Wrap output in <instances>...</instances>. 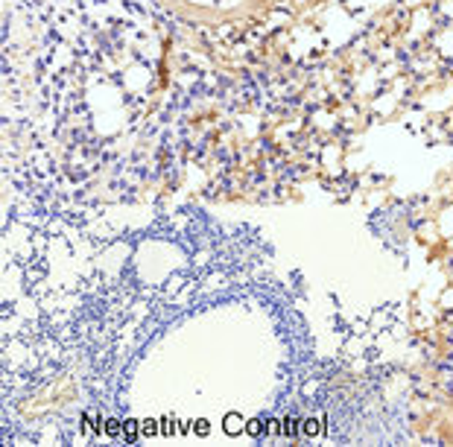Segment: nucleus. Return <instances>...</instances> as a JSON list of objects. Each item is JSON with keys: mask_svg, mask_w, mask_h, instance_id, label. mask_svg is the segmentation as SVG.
I'll list each match as a JSON object with an SVG mask.
<instances>
[{"mask_svg": "<svg viewBox=\"0 0 453 447\" xmlns=\"http://www.w3.org/2000/svg\"><path fill=\"white\" fill-rule=\"evenodd\" d=\"M223 430H226V436H240L246 430V418L240 412H228L226 421H223Z\"/></svg>", "mask_w": 453, "mask_h": 447, "instance_id": "nucleus-1", "label": "nucleus"}, {"mask_svg": "<svg viewBox=\"0 0 453 447\" xmlns=\"http://www.w3.org/2000/svg\"><path fill=\"white\" fill-rule=\"evenodd\" d=\"M322 421L324 418H307V421H301V436H307V439H310V436H319V433L324 430Z\"/></svg>", "mask_w": 453, "mask_h": 447, "instance_id": "nucleus-2", "label": "nucleus"}, {"mask_svg": "<svg viewBox=\"0 0 453 447\" xmlns=\"http://www.w3.org/2000/svg\"><path fill=\"white\" fill-rule=\"evenodd\" d=\"M137 439H140V424L137 421H123V442L135 445Z\"/></svg>", "mask_w": 453, "mask_h": 447, "instance_id": "nucleus-3", "label": "nucleus"}, {"mask_svg": "<svg viewBox=\"0 0 453 447\" xmlns=\"http://www.w3.org/2000/svg\"><path fill=\"white\" fill-rule=\"evenodd\" d=\"M102 430H105L108 439H120V436H123V421H117V418H105Z\"/></svg>", "mask_w": 453, "mask_h": 447, "instance_id": "nucleus-4", "label": "nucleus"}, {"mask_svg": "<svg viewBox=\"0 0 453 447\" xmlns=\"http://www.w3.org/2000/svg\"><path fill=\"white\" fill-rule=\"evenodd\" d=\"M298 433H301V418H284V436L298 439Z\"/></svg>", "mask_w": 453, "mask_h": 447, "instance_id": "nucleus-5", "label": "nucleus"}, {"mask_svg": "<svg viewBox=\"0 0 453 447\" xmlns=\"http://www.w3.org/2000/svg\"><path fill=\"white\" fill-rule=\"evenodd\" d=\"M246 433H249L252 439H260V436H266V421H260V418L249 421V424H246Z\"/></svg>", "mask_w": 453, "mask_h": 447, "instance_id": "nucleus-6", "label": "nucleus"}, {"mask_svg": "<svg viewBox=\"0 0 453 447\" xmlns=\"http://www.w3.org/2000/svg\"><path fill=\"white\" fill-rule=\"evenodd\" d=\"M158 433H161V424H158V421H143V424H140V436H143V439H155Z\"/></svg>", "mask_w": 453, "mask_h": 447, "instance_id": "nucleus-7", "label": "nucleus"}, {"mask_svg": "<svg viewBox=\"0 0 453 447\" xmlns=\"http://www.w3.org/2000/svg\"><path fill=\"white\" fill-rule=\"evenodd\" d=\"M266 436H284V424L275 421V418H269L266 421Z\"/></svg>", "mask_w": 453, "mask_h": 447, "instance_id": "nucleus-8", "label": "nucleus"}, {"mask_svg": "<svg viewBox=\"0 0 453 447\" xmlns=\"http://www.w3.org/2000/svg\"><path fill=\"white\" fill-rule=\"evenodd\" d=\"M158 424H161V436H173V433H179V427H176V421H173V418L164 415Z\"/></svg>", "mask_w": 453, "mask_h": 447, "instance_id": "nucleus-9", "label": "nucleus"}, {"mask_svg": "<svg viewBox=\"0 0 453 447\" xmlns=\"http://www.w3.org/2000/svg\"><path fill=\"white\" fill-rule=\"evenodd\" d=\"M193 433L196 436H208V433H211V424H208L205 418H199V421L193 424Z\"/></svg>", "mask_w": 453, "mask_h": 447, "instance_id": "nucleus-10", "label": "nucleus"}, {"mask_svg": "<svg viewBox=\"0 0 453 447\" xmlns=\"http://www.w3.org/2000/svg\"><path fill=\"white\" fill-rule=\"evenodd\" d=\"M190 430H193V424H190V421H181V424H179V433H181V436H187Z\"/></svg>", "mask_w": 453, "mask_h": 447, "instance_id": "nucleus-11", "label": "nucleus"}]
</instances>
